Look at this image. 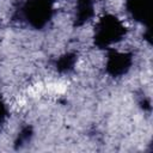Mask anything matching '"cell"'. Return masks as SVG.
Masks as SVG:
<instances>
[{
	"instance_id": "obj_3",
	"label": "cell",
	"mask_w": 153,
	"mask_h": 153,
	"mask_svg": "<svg viewBox=\"0 0 153 153\" xmlns=\"http://www.w3.org/2000/svg\"><path fill=\"white\" fill-rule=\"evenodd\" d=\"M131 66V56L127 53L110 51L106 60V71L114 76H120L127 73Z\"/></svg>"
},
{
	"instance_id": "obj_5",
	"label": "cell",
	"mask_w": 153,
	"mask_h": 153,
	"mask_svg": "<svg viewBox=\"0 0 153 153\" xmlns=\"http://www.w3.org/2000/svg\"><path fill=\"white\" fill-rule=\"evenodd\" d=\"M93 16V4L92 0H78L76 7V23L82 24L87 22Z\"/></svg>"
},
{
	"instance_id": "obj_6",
	"label": "cell",
	"mask_w": 153,
	"mask_h": 153,
	"mask_svg": "<svg viewBox=\"0 0 153 153\" xmlns=\"http://www.w3.org/2000/svg\"><path fill=\"white\" fill-rule=\"evenodd\" d=\"M75 55L73 54H65L63 56H61L57 62H56V67L60 72H68L69 69L73 68L74 63H75Z\"/></svg>"
},
{
	"instance_id": "obj_2",
	"label": "cell",
	"mask_w": 153,
	"mask_h": 153,
	"mask_svg": "<svg viewBox=\"0 0 153 153\" xmlns=\"http://www.w3.org/2000/svg\"><path fill=\"white\" fill-rule=\"evenodd\" d=\"M22 13L27 24L35 29H41L51 18V0H26L23 5Z\"/></svg>"
},
{
	"instance_id": "obj_1",
	"label": "cell",
	"mask_w": 153,
	"mask_h": 153,
	"mask_svg": "<svg viewBox=\"0 0 153 153\" xmlns=\"http://www.w3.org/2000/svg\"><path fill=\"white\" fill-rule=\"evenodd\" d=\"M126 35V27L122 22L112 16L106 14L99 19L94 31V43L99 48H108L120 42Z\"/></svg>"
},
{
	"instance_id": "obj_4",
	"label": "cell",
	"mask_w": 153,
	"mask_h": 153,
	"mask_svg": "<svg viewBox=\"0 0 153 153\" xmlns=\"http://www.w3.org/2000/svg\"><path fill=\"white\" fill-rule=\"evenodd\" d=\"M127 8L136 20L146 23L151 19L152 0H127Z\"/></svg>"
},
{
	"instance_id": "obj_7",
	"label": "cell",
	"mask_w": 153,
	"mask_h": 153,
	"mask_svg": "<svg viewBox=\"0 0 153 153\" xmlns=\"http://www.w3.org/2000/svg\"><path fill=\"white\" fill-rule=\"evenodd\" d=\"M6 108H5V105L2 104V102H0V122L6 117Z\"/></svg>"
}]
</instances>
